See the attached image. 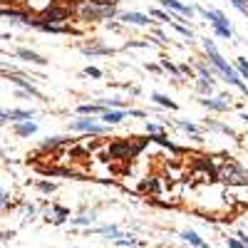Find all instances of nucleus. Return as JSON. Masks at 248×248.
<instances>
[{
  "mask_svg": "<svg viewBox=\"0 0 248 248\" xmlns=\"http://www.w3.org/2000/svg\"><path fill=\"white\" fill-rule=\"evenodd\" d=\"M117 8L119 0H75L70 5L72 15L79 20V23H109V20H117Z\"/></svg>",
  "mask_w": 248,
  "mask_h": 248,
  "instance_id": "obj_1",
  "label": "nucleus"
},
{
  "mask_svg": "<svg viewBox=\"0 0 248 248\" xmlns=\"http://www.w3.org/2000/svg\"><path fill=\"white\" fill-rule=\"evenodd\" d=\"M201 45H203L206 57H209V65H211L216 72H221V75H223V79L229 82L231 87H236L238 92H243V94L248 97V85L241 79V75L236 72V67H233V65H229V60H226V57L218 52V47H216L214 40H211V37H203V40H201Z\"/></svg>",
  "mask_w": 248,
  "mask_h": 248,
  "instance_id": "obj_2",
  "label": "nucleus"
},
{
  "mask_svg": "<svg viewBox=\"0 0 248 248\" xmlns=\"http://www.w3.org/2000/svg\"><path fill=\"white\" fill-rule=\"evenodd\" d=\"M196 13L201 15V17H206L211 23V28H214V32L218 35V37H223V40H233V28H231V20L226 17L221 10H209V8H196Z\"/></svg>",
  "mask_w": 248,
  "mask_h": 248,
  "instance_id": "obj_3",
  "label": "nucleus"
},
{
  "mask_svg": "<svg viewBox=\"0 0 248 248\" xmlns=\"http://www.w3.org/2000/svg\"><path fill=\"white\" fill-rule=\"evenodd\" d=\"M72 132H85V134H94V137H105L109 134V127L105 122H99V117H77L75 122H70Z\"/></svg>",
  "mask_w": 248,
  "mask_h": 248,
  "instance_id": "obj_4",
  "label": "nucleus"
},
{
  "mask_svg": "<svg viewBox=\"0 0 248 248\" xmlns=\"http://www.w3.org/2000/svg\"><path fill=\"white\" fill-rule=\"evenodd\" d=\"M159 5L167 10L171 17L174 15H179V17H184L186 23H189V20L194 17V13H196V8L194 5H186V3H181V0H159Z\"/></svg>",
  "mask_w": 248,
  "mask_h": 248,
  "instance_id": "obj_5",
  "label": "nucleus"
},
{
  "mask_svg": "<svg viewBox=\"0 0 248 248\" xmlns=\"http://www.w3.org/2000/svg\"><path fill=\"white\" fill-rule=\"evenodd\" d=\"M15 3L30 15H45L47 10H52L57 5V0H15Z\"/></svg>",
  "mask_w": 248,
  "mask_h": 248,
  "instance_id": "obj_6",
  "label": "nucleus"
},
{
  "mask_svg": "<svg viewBox=\"0 0 248 248\" xmlns=\"http://www.w3.org/2000/svg\"><path fill=\"white\" fill-rule=\"evenodd\" d=\"M10 82L17 87V97H23V99H28V97L40 99V97H43V94H40V90L32 85L30 79H25V77H20V75H10Z\"/></svg>",
  "mask_w": 248,
  "mask_h": 248,
  "instance_id": "obj_7",
  "label": "nucleus"
},
{
  "mask_svg": "<svg viewBox=\"0 0 248 248\" xmlns=\"http://www.w3.org/2000/svg\"><path fill=\"white\" fill-rule=\"evenodd\" d=\"M201 107H206L209 112H229L231 109V97L218 94V97H201Z\"/></svg>",
  "mask_w": 248,
  "mask_h": 248,
  "instance_id": "obj_8",
  "label": "nucleus"
},
{
  "mask_svg": "<svg viewBox=\"0 0 248 248\" xmlns=\"http://www.w3.org/2000/svg\"><path fill=\"white\" fill-rule=\"evenodd\" d=\"M117 20H119V23H124V25H139V28H147V25H152V23H154V20H152V15L134 13V10L119 13V15H117Z\"/></svg>",
  "mask_w": 248,
  "mask_h": 248,
  "instance_id": "obj_9",
  "label": "nucleus"
},
{
  "mask_svg": "<svg viewBox=\"0 0 248 248\" xmlns=\"http://www.w3.org/2000/svg\"><path fill=\"white\" fill-rule=\"evenodd\" d=\"M114 52H117V47L105 45V43H99V40H94V43H90V45H82V55L85 57H109Z\"/></svg>",
  "mask_w": 248,
  "mask_h": 248,
  "instance_id": "obj_10",
  "label": "nucleus"
},
{
  "mask_svg": "<svg viewBox=\"0 0 248 248\" xmlns=\"http://www.w3.org/2000/svg\"><path fill=\"white\" fill-rule=\"evenodd\" d=\"M221 176H223V179H229V181H248V171H243V169L238 167V164H236V161H231V159L223 164Z\"/></svg>",
  "mask_w": 248,
  "mask_h": 248,
  "instance_id": "obj_11",
  "label": "nucleus"
},
{
  "mask_svg": "<svg viewBox=\"0 0 248 248\" xmlns=\"http://www.w3.org/2000/svg\"><path fill=\"white\" fill-rule=\"evenodd\" d=\"M32 117H35L32 109H0V119H3V122H13V124L30 122Z\"/></svg>",
  "mask_w": 248,
  "mask_h": 248,
  "instance_id": "obj_12",
  "label": "nucleus"
},
{
  "mask_svg": "<svg viewBox=\"0 0 248 248\" xmlns=\"http://www.w3.org/2000/svg\"><path fill=\"white\" fill-rule=\"evenodd\" d=\"M107 112V107L102 102H87V105H79L77 107V114L79 117H102Z\"/></svg>",
  "mask_w": 248,
  "mask_h": 248,
  "instance_id": "obj_13",
  "label": "nucleus"
},
{
  "mask_svg": "<svg viewBox=\"0 0 248 248\" xmlns=\"http://www.w3.org/2000/svg\"><path fill=\"white\" fill-rule=\"evenodd\" d=\"M129 117V109H107L105 114L99 117V122H105L107 127H114V124H119V122H124Z\"/></svg>",
  "mask_w": 248,
  "mask_h": 248,
  "instance_id": "obj_14",
  "label": "nucleus"
},
{
  "mask_svg": "<svg viewBox=\"0 0 248 248\" xmlns=\"http://www.w3.org/2000/svg\"><path fill=\"white\" fill-rule=\"evenodd\" d=\"M149 99L154 102V105L164 107V109H171V112H176V109H179L176 102H174V99H169L167 94H161V92H152V94H149Z\"/></svg>",
  "mask_w": 248,
  "mask_h": 248,
  "instance_id": "obj_15",
  "label": "nucleus"
},
{
  "mask_svg": "<svg viewBox=\"0 0 248 248\" xmlns=\"http://www.w3.org/2000/svg\"><path fill=\"white\" fill-rule=\"evenodd\" d=\"M181 238L186 241V243H189V246H194V248H211L209 243H206L196 231H191V229H186V231H181Z\"/></svg>",
  "mask_w": 248,
  "mask_h": 248,
  "instance_id": "obj_16",
  "label": "nucleus"
},
{
  "mask_svg": "<svg viewBox=\"0 0 248 248\" xmlns=\"http://www.w3.org/2000/svg\"><path fill=\"white\" fill-rule=\"evenodd\" d=\"M15 55L23 57V60H28V62H32V65H45V62H47L43 55H37V52H32V50H28V47H17Z\"/></svg>",
  "mask_w": 248,
  "mask_h": 248,
  "instance_id": "obj_17",
  "label": "nucleus"
},
{
  "mask_svg": "<svg viewBox=\"0 0 248 248\" xmlns=\"http://www.w3.org/2000/svg\"><path fill=\"white\" fill-rule=\"evenodd\" d=\"M35 132H37V122H32V119L15 124V134H17V137H32Z\"/></svg>",
  "mask_w": 248,
  "mask_h": 248,
  "instance_id": "obj_18",
  "label": "nucleus"
},
{
  "mask_svg": "<svg viewBox=\"0 0 248 248\" xmlns=\"http://www.w3.org/2000/svg\"><path fill=\"white\" fill-rule=\"evenodd\" d=\"M214 75H216V70L209 65V62H196V77H199V79L214 82Z\"/></svg>",
  "mask_w": 248,
  "mask_h": 248,
  "instance_id": "obj_19",
  "label": "nucleus"
},
{
  "mask_svg": "<svg viewBox=\"0 0 248 248\" xmlns=\"http://www.w3.org/2000/svg\"><path fill=\"white\" fill-rule=\"evenodd\" d=\"M92 233L112 236L114 241H117V238H122V231H119V226H114V223H109V226H94V229H92Z\"/></svg>",
  "mask_w": 248,
  "mask_h": 248,
  "instance_id": "obj_20",
  "label": "nucleus"
},
{
  "mask_svg": "<svg viewBox=\"0 0 248 248\" xmlns=\"http://www.w3.org/2000/svg\"><path fill=\"white\" fill-rule=\"evenodd\" d=\"M94 221H97V214H94V211H90V214H79L77 218H70L72 226H92Z\"/></svg>",
  "mask_w": 248,
  "mask_h": 248,
  "instance_id": "obj_21",
  "label": "nucleus"
},
{
  "mask_svg": "<svg viewBox=\"0 0 248 248\" xmlns=\"http://www.w3.org/2000/svg\"><path fill=\"white\" fill-rule=\"evenodd\" d=\"M149 15H152V20H159V23H171V15L164 8H152Z\"/></svg>",
  "mask_w": 248,
  "mask_h": 248,
  "instance_id": "obj_22",
  "label": "nucleus"
},
{
  "mask_svg": "<svg viewBox=\"0 0 248 248\" xmlns=\"http://www.w3.org/2000/svg\"><path fill=\"white\" fill-rule=\"evenodd\" d=\"M196 90H199V94H203V97H211L214 82H206V79H199V77H196Z\"/></svg>",
  "mask_w": 248,
  "mask_h": 248,
  "instance_id": "obj_23",
  "label": "nucleus"
},
{
  "mask_svg": "<svg viewBox=\"0 0 248 248\" xmlns=\"http://www.w3.org/2000/svg\"><path fill=\"white\" fill-rule=\"evenodd\" d=\"M159 65H161V70H164V72H171V75H174L176 79H181V72H179V67L174 65L171 60H167V57H161V62H159Z\"/></svg>",
  "mask_w": 248,
  "mask_h": 248,
  "instance_id": "obj_24",
  "label": "nucleus"
},
{
  "mask_svg": "<svg viewBox=\"0 0 248 248\" xmlns=\"http://www.w3.org/2000/svg\"><path fill=\"white\" fill-rule=\"evenodd\" d=\"M233 67H236V72L241 75V79H248V60H246V57H236Z\"/></svg>",
  "mask_w": 248,
  "mask_h": 248,
  "instance_id": "obj_25",
  "label": "nucleus"
},
{
  "mask_svg": "<svg viewBox=\"0 0 248 248\" xmlns=\"http://www.w3.org/2000/svg\"><path fill=\"white\" fill-rule=\"evenodd\" d=\"M174 124H176L179 129H184V132H189L191 137H194V134H199V127H196L194 122H186V119H176Z\"/></svg>",
  "mask_w": 248,
  "mask_h": 248,
  "instance_id": "obj_26",
  "label": "nucleus"
},
{
  "mask_svg": "<svg viewBox=\"0 0 248 248\" xmlns=\"http://www.w3.org/2000/svg\"><path fill=\"white\" fill-rule=\"evenodd\" d=\"M99 102H102L107 109H127V105H124L122 99H117V97H112V99H99Z\"/></svg>",
  "mask_w": 248,
  "mask_h": 248,
  "instance_id": "obj_27",
  "label": "nucleus"
},
{
  "mask_svg": "<svg viewBox=\"0 0 248 248\" xmlns=\"http://www.w3.org/2000/svg\"><path fill=\"white\" fill-rule=\"evenodd\" d=\"M206 127H211V129H218L223 134H229V137H236V132L229 127V124H218V122H206Z\"/></svg>",
  "mask_w": 248,
  "mask_h": 248,
  "instance_id": "obj_28",
  "label": "nucleus"
},
{
  "mask_svg": "<svg viewBox=\"0 0 248 248\" xmlns=\"http://www.w3.org/2000/svg\"><path fill=\"white\" fill-rule=\"evenodd\" d=\"M62 144H67V139H62V137H52V139L43 141V149H55V147H62Z\"/></svg>",
  "mask_w": 248,
  "mask_h": 248,
  "instance_id": "obj_29",
  "label": "nucleus"
},
{
  "mask_svg": "<svg viewBox=\"0 0 248 248\" xmlns=\"http://www.w3.org/2000/svg\"><path fill=\"white\" fill-rule=\"evenodd\" d=\"M67 216H70V211L65 209V206H55V218H52L55 223H62V221H65Z\"/></svg>",
  "mask_w": 248,
  "mask_h": 248,
  "instance_id": "obj_30",
  "label": "nucleus"
},
{
  "mask_svg": "<svg viewBox=\"0 0 248 248\" xmlns=\"http://www.w3.org/2000/svg\"><path fill=\"white\" fill-rule=\"evenodd\" d=\"M37 189L43 194H52L57 189V184H52V181H37Z\"/></svg>",
  "mask_w": 248,
  "mask_h": 248,
  "instance_id": "obj_31",
  "label": "nucleus"
},
{
  "mask_svg": "<svg viewBox=\"0 0 248 248\" xmlns=\"http://www.w3.org/2000/svg\"><path fill=\"white\" fill-rule=\"evenodd\" d=\"M82 75H85V77H92V79H99V77H102V70L90 65V67H85V70H82Z\"/></svg>",
  "mask_w": 248,
  "mask_h": 248,
  "instance_id": "obj_32",
  "label": "nucleus"
},
{
  "mask_svg": "<svg viewBox=\"0 0 248 248\" xmlns=\"http://www.w3.org/2000/svg\"><path fill=\"white\" fill-rule=\"evenodd\" d=\"M229 3H231L241 15H246V17H248V3H243V0H229Z\"/></svg>",
  "mask_w": 248,
  "mask_h": 248,
  "instance_id": "obj_33",
  "label": "nucleus"
},
{
  "mask_svg": "<svg viewBox=\"0 0 248 248\" xmlns=\"http://www.w3.org/2000/svg\"><path fill=\"white\" fill-rule=\"evenodd\" d=\"M147 134L156 137V134H164V127H159L156 122H147Z\"/></svg>",
  "mask_w": 248,
  "mask_h": 248,
  "instance_id": "obj_34",
  "label": "nucleus"
},
{
  "mask_svg": "<svg viewBox=\"0 0 248 248\" xmlns=\"http://www.w3.org/2000/svg\"><path fill=\"white\" fill-rule=\"evenodd\" d=\"M8 209H10V196L0 189V211H8Z\"/></svg>",
  "mask_w": 248,
  "mask_h": 248,
  "instance_id": "obj_35",
  "label": "nucleus"
},
{
  "mask_svg": "<svg viewBox=\"0 0 248 248\" xmlns=\"http://www.w3.org/2000/svg\"><path fill=\"white\" fill-rule=\"evenodd\" d=\"M114 243H117V246H137L139 241H137V238H132V236H122V238H117Z\"/></svg>",
  "mask_w": 248,
  "mask_h": 248,
  "instance_id": "obj_36",
  "label": "nucleus"
},
{
  "mask_svg": "<svg viewBox=\"0 0 248 248\" xmlns=\"http://www.w3.org/2000/svg\"><path fill=\"white\" fill-rule=\"evenodd\" d=\"M179 72H181V77H189V79H191V77H196V72H194L189 65H179Z\"/></svg>",
  "mask_w": 248,
  "mask_h": 248,
  "instance_id": "obj_37",
  "label": "nucleus"
},
{
  "mask_svg": "<svg viewBox=\"0 0 248 248\" xmlns=\"http://www.w3.org/2000/svg\"><path fill=\"white\" fill-rule=\"evenodd\" d=\"M23 214H25V218H32L37 214V209H35L32 203H23Z\"/></svg>",
  "mask_w": 248,
  "mask_h": 248,
  "instance_id": "obj_38",
  "label": "nucleus"
},
{
  "mask_svg": "<svg viewBox=\"0 0 248 248\" xmlns=\"http://www.w3.org/2000/svg\"><path fill=\"white\" fill-rule=\"evenodd\" d=\"M226 246H229V248H246L238 238H226Z\"/></svg>",
  "mask_w": 248,
  "mask_h": 248,
  "instance_id": "obj_39",
  "label": "nucleus"
},
{
  "mask_svg": "<svg viewBox=\"0 0 248 248\" xmlns=\"http://www.w3.org/2000/svg\"><path fill=\"white\" fill-rule=\"evenodd\" d=\"M107 28H109V30H122V23H114V20H109Z\"/></svg>",
  "mask_w": 248,
  "mask_h": 248,
  "instance_id": "obj_40",
  "label": "nucleus"
},
{
  "mask_svg": "<svg viewBox=\"0 0 248 248\" xmlns=\"http://www.w3.org/2000/svg\"><path fill=\"white\" fill-rule=\"evenodd\" d=\"M149 72H161V65H147Z\"/></svg>",
  "mask_w": 248,
  "mask_h": 248,
  "instance_id": "obj_41",
  "label": "nucleus"
},
{
  "mask_svg": "<svg viewBox=\"0 0 248 248\" xmlns=\"http://www.w3.org/2000/svg\"><path fill=\"white\" fill-rule=\"evenodd\" d=\"M238 241H241V243L248 248V236H246V233H238Z\"/></svg>",
  "mask_w": 248,
  "mask_h": 248,
  "instance_id": "obj_42",
  "label": "nucleus"
},
{
  "mask_svg": "<svg viewBox=\"0 0 248 248\" xmlns=\"http://www.w3.org/2000/svg\"><path fill=\"white\" fill-rule=\"evenodd\" d=\"M241 119H243V122H248V112H246V114H241Z\"/></svg>",
  "mask_w": 248,
  "mask_h": 248,
  "instance_id": "obj_43",
  "label": "nucleus"
},
{
  "mask_svg": "<svg viewBox=\"0 0 248 248\" xmlns=\"http://www.w3.org/2000/svg\"><path fill=\"white\" fill-rule=\"evenodd\" d=\"M0 127H3V119H0Z\"/></svg>",
  "mask_w": 248,
  "mask_h": 248,
  "instance_id": "obj_44",
  "label": "nucleus"
},
{
  "mask_svg": "<svg viewBox=\"0 0 248 248\" xmlns=\"http://www.w3.org/2000/svg\"><path fill=\"white\" fill-rule=\"evenodd\" d=\"M0 8H3V0H0Z\"/></svg>",
  "mask_w": 248,
  "mask_h": 248,
  "instance_id": "obj_45",
  "label": "nucleus"
},
{
  "mask_svg": "<svg viewBox=\"0 0 248 248\" xmlns=\"http://www.w3.org/2000/svg\"><path fill=\"white\" fill-rule=\"evenodd\" d=\"M243 3H248V0H243Z\"/></svg>",
  "mask_w": 248,
  "mask_h": 248,
  "instance_id": "obj_46",
  "label": "nucleus"
}]
</instances>
